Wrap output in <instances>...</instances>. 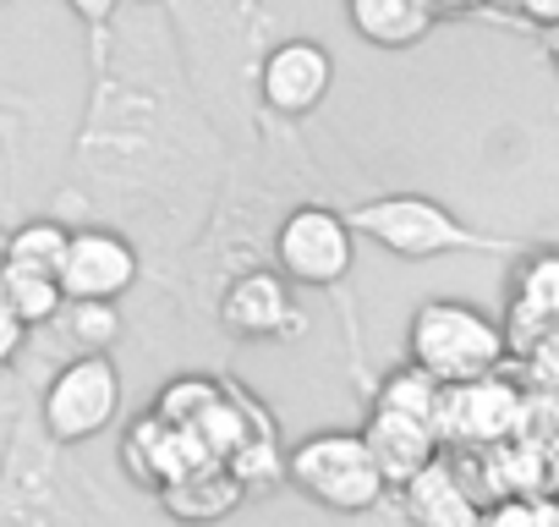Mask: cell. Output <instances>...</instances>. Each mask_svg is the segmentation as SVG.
I'll use <instances>...</instances> for the list:
<instances>
[{"label":"cell","instance_id":"cell-1","mask_svg":"<svg viewBox=\"0 0 559 527\" xmlns=\"http://www.w3.org/2000/svg\"><path fill=\"white\" fill-rule=\"evenodd\" d=\"M143 28L116 23L105 50L88 56L94 89L72 149V192L67 203L99 209H176L198 171V149L209 143L192 99L170 83L165 56L143 45Z\"/></svg>","mask_w":559,"mask_h":527},{"label":"cell","instance_id":"cell-2","mask_svg":"<svg viewBox=\"0 0 559 527\" xmlns=\"http://www.w3.org/2000/svg\"><path fill=\"white\" fill-rule=\"evenodd\" d=\"M0 527H99L67 450L45 434L34 396L17 401L7 461H0Z\"/></svg>","mask_w":559,"mask_h":527},{"label":"cell","instance_id":"cell-3","mask_svg":"<svg viewBox=\"0 0 559 527\" xmlns=\"http://www.w3.org/2000/svg\"><path fill=\"white\" fill-rule=\"evenodd\" d=\"M346 220L357 225L362 242H373V247H384L390 258H406V264H428V258H450V253H521V242L488 236V231L466 225L455 209H444L439 198H423V192L368 198V203L346 209Z\"/></svg>","mask_w":559,"mask_h":527},{"label":"cell","instance_id":"cell-4","mask_svg":"<svg viewBox=\"0 0 559 527\" xmlns=\"http://www.w3.org/2000/svg\"><path fill=\"white\" fill-rule=\"evenodd\" d=\"M406 358L428 368L439 385H466L504 368L510 336H504V319H493L488 308L466 297H428L417 303L406 325Z\"/></svg>","mask_w":559,"mask_h":527},{"label":"cell","instance_id":"cell-5","mask_svg":"<svg viewBox=\"0 0 559 527\" xmlns=\"http://www.w3.org/2000/svg\"><path fill=\"white\" fill-rule=\"evenodd\" d=\"M286 483L324 505V511H341V516H373L395 489L384 483L362 429H319V434H302L292 445V461H286Z\"/></svg>","mask_w":559,"mask_h":527},{"label":"cell","instance_id":"cell-6","mask_svg":"<svg viewBox=\"0 0 559 527\" xmlns=\"http://www.w3.org/2000/svg\"><path fill=\"white\" fill-rule=\"evenodd\" d=\"M121 396H127V385H121L116 358L110 352H78V358H67L45 379V390L34 396V407H39L45 434L61 450H78V445L99 440L121 418Z\"/></svg>","mask_w":559,"mask_h":527},{"label":"cell","instance_id":"cell-7","mask_svg":"<svg viewBox=\"0 0 559 527\" xmlns=\"http://www.w3.org/2000/svg\"><path fill=\"white\" fill-rule=\"evenodd\" d=\"M352 264H357V225L346 220V209L297 203L274 225V270L292 286L335 292L352 281Z\"/></svg>","mask_w":559,"mask_h":527},{"label":"cell","instance_id":"cell-8","mask_svg":"<svg viewBox=\"0 0 559 527\" xmlns=\"http://www.w3.org/2000/svg\"><path fill=\"white\" fill-rule=\"evenodd\" d=\"M330 89H335V56L313 34L269 45L258 56V72H252V99L274 121H308L330 99Z\"/></svg>","mask_w":559,"mask_h":527},{"label":"cell","instance_id":"cell-9","mask_svg":"<svg viewBox=\"0 0 559 527\" xmlns=\"http://www.w3.org/2000/svg\"><path fill=\"white\" fill-rule=\"evenodd\" d=\"M143 281V253L121 225H72V247L61 264L67 303H121Z\"/></svg>","mask_w":559,"mask_h":527},{"label":"cell","instance_id":"cell-10","mask_svg":"<svg viewBox=\"0 0 559 527\" xmlns=\"http://www.w3.org/2000/svg\"><path fill=\"white\" fill-rule=\"evenodd\" d=\"M521 418H526V390L504 385L499 374L466 379V385H444L439 440L450 450H488V445L521 440Z\"/></svg>","mask_w":559,"mask_h":527},{"label":"cell","instance_id":"cell-11","mask_svg":"<svg viewBox=\"0 0 559 527\" xmlns=\"http://www.w3.org/2000/svg\"><path fill=\"white\" fill-rule=\"evenodd\" d=\"M219 325L241 341H292L308 330L292 281L280 270H241L225 292H219Z\"/></svg>","mask_w":559,"mask_h":527},{"label":"cell","instance_id":"cell-12","mask_svg":"<svg viewBox=\"0 0 559 527\" xmlns=\"http://www.w3.org/2000/svg\"><path fill=\"white\" fill-rule=\"evenodd\" d=\"M198 461H214L187 429H176V423H165L159 412H143L127 434H121V472L138 483V489H165V483H176L181 472H192Z\"/></svg>","mask_w":559,"mask_h":527},{"label":"cell","instance_id":"cell-13","mask_svg":"<svg viewBox=\"0 0 559 527\" xmlns=\"http://www.w3.org/2000/svg\"><path fill=\"white\" fill-rule=\"evenodd\" d=\"M510 352H526L559 336V253H526L510 276Z\"/></svg>","mask_w":559,"mask_h":527},{"label":"cell","instance_id":"cell-14","mask_svg":"<svg viewBox=\"0 0 559 527\" xmlns=\"http://www.w3.org/2000/svg\"><path fill=\"white\" fill-rule=\"evenodd\" d=\"M362 440H368V450H373V461H379V472H384L390 489H406L423 467H433L444 456V440H439L433 423H417V418L390 412V407H373L368 412Z\"/></svg>","mask_w":559,"mask_h":527},{"label":"cell","instance_id":"cell-15","mask_svg":"<svg viewBox=\"0 0 559 527\" xmlns=\"http://www.w3.org/2000/svg\"><path fill=\"white\" fill-rule=\"evenodd\" d=\"M395 505L412 516V527H483V500L450 456H439L406 489H395Z\"/></svg>","mask_w":559,"mask_h":527},{"label":"cell","instance_id":"cell-16","mask_svg":"<svg viewBox=\"0 0 559 527\" xmlns=\"http://www.w3.org/2000/svg\"><path fill=\"white\" fill-rule=\"evenodd\" d=\"M241 500H247V489L236 483V472H230L225 461H198L192 472H181L176 483L159 489L165 516L181 522V527H214V522H225Z\"/></svg>","mask_w":559,"mask_h":527},{"label":"cell","instance_id":"cell-17","mask_svg":"<svg viewBox=\"0 0 559 527\" xmlns=\"http://www.w3.org/2000/svg\"><path fill=\"white\" fill-rule=\"evenodd\" d=\"M346 23L373 50H412L433 34L439 17L428 0H346Z\"/></svg>","mask_w":559,"mask_h":527},{"label":"cell","instance_id":"cell-18","mask_svg":"<svg viewBox=\"0 0 559 527\" xmlns=\"http://www.w3.org/2000/svg\"><path fill=\"white\" fill-rule=\"evenodd\" d=\"M67 247H72V225L61 214H28V220H17L7 231V242H0V264H12V270H39V276H61Z\"/></svg>","mask_w":559,"mask_h":527},{"label":"cell","instance_id":"cell-19","mask_svg":"<svg viewBox=\"0 0 559 527\" xmlns=\"http://www.w3.org/2000/svg\"><path fill=\"white\" fill-rule=\"evenodd\" d=\"M373 407H390V412H406V418H417V423H433V429H439L444 385H439L428 368H417V363L406 358L401 368H390V374L379 379V390H373Z\"/></svg>","mask_w":559,"mask_h":527},{"label":"cell","instance_id":"cell-20","mask_svg":"<svg viewBox=\"0 0 559 527\" xmlns=\"http://www.w3.org/2000/svg\"><path fill=\"white\" fill-rule=\"evenodd\" d=\"M0 292H7V303L17 308V319L28 330H50L67 308L61 276H39V270H12V264H0Z\"/></svg>","mask_w":559,"mask_h":527},{"label":"cell","instance_id":"cell-21","mask_svg":"<svg viewBox=\"0 0 559 527\" xmlns=\"http://www.w3.org/2000/svg\"><path fill=\"white\" fill-rule=\"evenodd\" d=\"M219 401H225V385L219 379H209V374H176V379L159 385V396H154L148 412H159L165 423H176V429L192 434Z\"/></svg>","mask_w":559,"mask_h":527},{"label":"cell","instance_id":"cell-22","mask_svg":"<svg viewBox=\"0 0 559 527\" xmlns=\"http://www.w3.org/2000/svg\"><path fill=\"white\" fill-rule=\"evenodd\" d=\"M56 330H61L78 352H110V347L121 341L127 319H121L116 303H67L61 319H56Z\"/></svg>","mask_w":559,"mask_h":527},{"label":"cell","instance_id":"cell-23","mask_svg":"<svg viewBox=\"0 0 559 527\" xmlns=\"http://www.w3.org/2000/svg\"><path fill=\"white\" fill-rule=\"evenodd\" d=\"M483 527H559L554 494H504L483 511Z\"/></svg>","mask_w":559,"mask_h":527},{"label":"cell","instance_id":"cell-24","mask_svg":"<svg viewBox=\"0 0 559 527\" xmlns=\"http://www.w3.org/2000/svg\"><path fill=\"white\" fill-rule=\"evenodd\" d=\"M121 7H127V0H67V12H72V17L83 23V34H88V56L105 50L110 28L121 23Z\"/></svg>","mask_w":559,"mask_h":527},{"label":"cell","instance_id":"cell-25","mask_svg":"<svg viewBox=\"0 0 559 527\" xmlns=\"http://www.w3.org/2000/svg\"><path fill=\"white\" fill-rule=\"evenodd\" d=\"M521 358H526V379H532V390H537V396H559V336L526 347Z\"/></svg>","mask_w":559,"mask_h":527},{"label":"cell","instance_id":"cell-26","mask_svg":"<svg viewBox=\"0 0 559 527\" xmlns=\"http://www.w3.org/2000/svg\"><path fill=\"white\" fill-rule=\"evenodd\" d=\"M28 336H34V330L17 319V308L7 303V292H0V374H7V368L28 352Z\"/></svg>","mask_w":559,"mask_h":527},{"label":"cell","instance_id":"cell-27","mask_svg":"<svg viewBox=\"0 0 559 527\" xmlns=\"http://www.w3.org/2000/svg\"><path fill=\"white\" fill-rule=\"evenodd\" d=\"M510 7H515V17L532 23L537 34H554V28H559V0H510Z\"/></svg>","mask_w":559,"mask_h":527},{"label":"cell","instance_id":"cell-28","mask_svg":"<svg viewBox=\"0 0 559 527\" xmlns=\"http://www.w3.org/2000/svg\"><path fill=\"white\" fill-rule=\"evenodd\" d=\"M433 7V17H461V12H477L483 0H428Z\"/></svg>","mask_w":559,"mask_h":527},{"label":"cell","instance_id":"cell-29","mask_svg":"<svg viewBox=\"0 0 559 527\" xmlns=\"http://www.w3.org/2000/svg\"><path fill=\"white\" fill-rule=\"evenodd\" d=\"M12 418H17V407H7V412H0V461H7V440H12Z\"/></svg>","mask_w":559,"mask_h":527},{"label":"cell","instance_id":"cell-30","mask_svg":"<svg viewBox=\"0 0 559 527\" xmlns=\"http://www.w3.org/2000/svg\"><path fill=\"white\" fill-rule=\"evenodd\" d=\"M543 50H548V67H554V78H559V28L543 34Z\"/></svg>","mask_w":559,"mask_h":527},{"label":"cell","instance_id":"cell-31","mask_svg":"<svg viewBox=\"0 0 559 527\" xmlns=\"http://www.w3.org/2000/svg\"><path fill=\"white\" fill-rule=\"evenodd\" d=\"M384 527H412V516H406L401 505H390V500H384Z\"/></svg>","mask_w":559,"mask_h":527},{"label":"cell","instance_id":"cell-32","mask_svg":"<svg viewBox=\"0 0 559 527\" xmlns=\"http://www.w3.org/2000/svg\"><path fill=\"white\" fill-rule=\"evenodd\" d=\"M548 494L559 500V450H554V461H548Z\"/></svg>","mask_w":559,"mask_h":527},{"label":"cell","instance_id":"cell-33","mask_svg":"<svg viewBox=\"0 0 559 527\" xmlns=\"http://www.w3.org/2000/svg\"><path fill=\"white\" fill-rule=\"evenodd\" d=\"M132 7H154L159 12V7H176V0H132Z\"/></svg>","mask_w":559,"mask_h":527},{"label":"cell","instance_id":"cell-34","mask_svg":"<svg viewBox=\"0 0 559 527\" xmlns=\"http://www.w3.org/2000/svg\"><path fill=\"white\" fill-rule=\"evenodd\" d=\"M0 242H7V231H0Z\"/></svg>","mask_w":559,"mask_h":527}]
</instances>
